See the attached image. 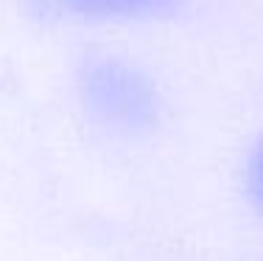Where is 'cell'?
I'll return each mask as SVG.
<instances>
[{
    "mask_svg": "<svg viewBox=\"0 0 263 261\" xmlns=\"http://www.w3.org/2000/svg\"><path fill=\"white\" fill-rule=\"evenodd\" d=\"M81 98L106 127L143 129L157 118V96L143 73L118 59H96L81 71Z\"/></svg>",
    "mask_w": 263,
    "mask_h": 261,
    "instance_id": "6da1fadb",
    "label": "cell"
},
{
    "mask_svg": "<svg viewBox=\"0 0 263 261\" xmlns=\"http://www.w3.org/2000/svg\"><path fill=\"white\" fill-rule=\"evenodd\" d=\"M59 14L84 20H157L177 9V0H36Z\"/></svg>",
    "mask_w": 263,
    "mask_h": 261,
    "instance_id": "7a4b0ae2",
    "label": "cell"
},
{
    "mask_svg": "<svg viewBox=\"0 0 263 261\" xmlns=\"http://www.w3.org/2000/svg\"><path fill=\"white\" fill-rule=\"evenodd\" d=\"M249 191H252V200L258 202V208L263 211V144L258 146V152L252 154V163H249Z\"/></svg>",
    "mask_w": 263,
    "mask_h": 261,
    "instance_id": "3957f363",
    "label": "cell"
}]
</instances>
